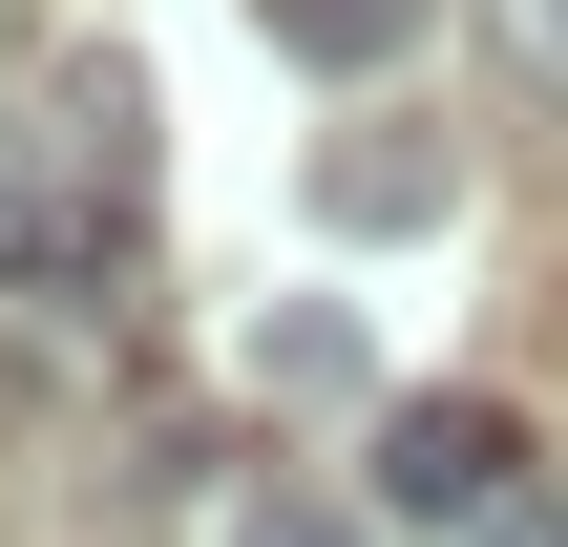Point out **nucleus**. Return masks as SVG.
Returning <instances> with one entry per match:
<instances>
[{
    "instance_id": "nucleus-1",
    "label": "nucleus",
    "mask_w": 568,
    "mask_h": 547,
    "mask_svg": "<svg viewBox=\"0 0 568 547\" xmlns=\"http://www.w3.org/2000/svg\"><path fill=\"white\" fill-rule=\"evenodd\" d=\"M84 274H105V211L63 190V105H0V295L84 316Z\"/></svg>"
},
{
    "instance_id": "nucleus-2",
    "label": "nucleus",
    "mask_w": 568,
    "mask_h": 547,
    "mask_svg": "<svg viewBox=\"0 0 568 547\" xmlns=\"http://www.w3.org/2000/svg\"><path fill=\"white\" fill-rule=\"evenodd\" d=\"M506 464H527L506 401H400V422H379V506H400V527H464V547H485L506 506H527Z\"/></svg>"
},
{
    "instance_id": "nucleus-3",
    "label": "nucleus",
    "mask_w": 568,
    "mask_h": 547,
    "mask_svg": "<svg viewBox=\"0 0 568 547\" xmlns=\"http://www.w3.org/2000/svg\"><path fill=\"white\" fill-rule=\"evenodd\" d=\"M316 211L337 232H422L443 211V148H316Z\"/></svg>"
},
{
    "instance_id": "nucleus-4",
    "label": "nucleus",
    "mask_w": 568,
    "mask_h": 547,
    "mask_svg": "<svg viewBox=\"0 0 568 547\" xmlns=\"http://www.w3.org/2000/svg\"><path fill=\"white\" fill-rule=\"evenodd\" d=\"M274 42H295V63H400L422 0H274Z\"/></svg>"
},
{
    "instance_id": "nucleus-5",
    "label": "nucleus",
    "mask_w": 568,
    "mask_h": 547,
    "mask_svg": "<svg viewBox=\"0 0 568 547\" xmlns=\"http://www.w3.org/2000/svg\"><path fill=\"white\" fill-rule=\"evenodd\" d=\"M232 547H379L358 506H232Z\"/></svg>"
},
{
    "instance_id": "nucleus-6",
    "label": "nucleus",
    "mask_w": 568,
    "mask_h": 547,
    "mask_svg": "<svg viewBox=\"0 0 568 547\" xmlns=\"http://www.w3.org/2000/svg\"><path fill=\"white\" fill-rule=\"evenodd\" d=\"M506 42H527V63H548V84H568V0H506Z\"/></svg>"
},
{
    "instance_id": "nucleus-7",
    "label": "nucleus",
    "mask_w": 568,
    "mask_h": 547,
    "mask_svg": "<svg viewBox=\"0 0 568 547\" xmlns=\"http://www.w3.org/2000/svg\"><path fill=\"white\" fill-rule=\"evenodd\" d=\"M485 547H568V506H548V485H527V506H506V527H485Z\"/></svg>"
}]
</instances>
